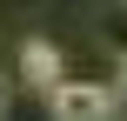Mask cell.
I'll use <instances>...</instances> for the list:
<instances>
[{"instance_id": "obj_4", "label": "cell", "mask_w": 127, "mask_h": 121, "mask_svg": "<svg viewBox=\"0 0 127 121\" xmlns=\"http://www.w3.org/2000/svg\"><path fill=\"white\" fill-rule=\"evenodd\" d=\"M107 88H114V121H127V67L114 74V81H107Z\"/></svg>"}, {"instance_id": "obj_5", "label": "cell", "mask_w": 127, "mask_h": 121, "mask_svg": "<svg viewBox=\"0 0 127 121\" xmlns=\"http://www.w3.org/2000/svg\"><path fill=\"white\" fill-rule=\"evenodd\" d=\"M0 121H13V74L0 67Z\"/></svg>"}, {"instance_id": "obj_1", "label": "cell", "mask_w": 127, "mask_h": 121, "mask_svg": "<svg viewBox=\"0 0 127 121\" xmlns=\"http://www.w3.org/2000/svg\"><path fill=\"white\" fill-rule=\"evenodd\" d=\"M47 115H54V121H114V88L67 74V81L47 94Z\"/></svg>"}, {"instance_id": "obj_3", "label": "cell", "mask_w": 127, "mask_h": 121, "mask_svg": "<svg viewBox=\"0 0 127 121\" xmlns=\"http://www.w3.org/2000/svg\"><path fill=\"white\" fill-rule=\"evenodd\" d=\"M94 34H100V47L127 67V7H100L94 13Z\"/></svg>"}, {"instance_id": "obj_2", "label": "cell", "mask_w": 127, "mask_h": 121, "mask_svg": "<svg viewBox=\"0 0 127 121\" xmlns=\"http://www.w3.org/2000/svg\"><path fill=\"white\" fill-rule=\"evenodd\" d=\"M20 81L54 94V88L67 81V74H60V47H54V40H40V34H33V40H20Z\"/></svg>"}]
</instances>
